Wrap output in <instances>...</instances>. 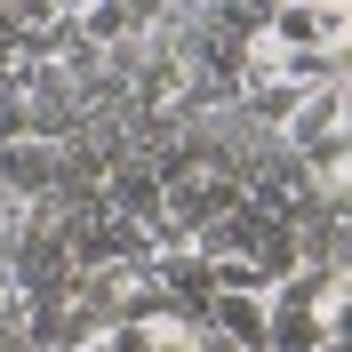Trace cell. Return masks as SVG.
<instances>
[{"mask_svg": "<svg viewBox=\"0 0 352 352\" xmlns=\"http://www.w3.org/2000/svg\"><path fill=\"white\" fill-rule=\"evenodd\" d=\"M168 241H200L208 224H224L241 208V176L232 168H200V176H168Z\"/></svg>", "mask_w": 352, "mask_h": 352, "instance_id": "obj_1", "label": "cell"}, {"mask_svg": "<svg viewBox=\"0 0 352 352\" xmlns=\"http://www.w3.org/2000/svg\"><path fill=\"white\" fill-rule=\"evenodd\" d=\"M208 329L232 336L241 352H264V296H217L208 305Z\"/></svg>", "mask_w": 352, "mask_h": 352, "instance_id": "obj_2", "label": "cell"}, {"mask_svg": "<svg viewBox=\"0 0 352 352\" xmlns=\"http://www.w3.org/2000/svg\"><path fill=\"white\" fill-rule=\"evenodd\" d=\"M192 352H241V344H232V336H217L208 320H200V329H192Z\"/></svg>", "mask_w": 352, "mask_h": 352, "instance_id": "obj_3", "label": "cell"}]
</instances>
